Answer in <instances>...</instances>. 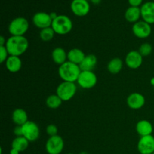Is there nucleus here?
I'll list each match as a JSON object with an SVG mask.
<instances>
[{"mask_svg": "<svg viewBox=\"0 0 154 154\" xmlns=\"http://www.w3.org/2000/svg\"><path fill=\"white\" fill-rule=\"evenodd\" d=\"M5 47L10 56L20 57L29 48V41L25 36L11 35L7 39Z\"/></svg>", "mask_w": 154, "mask_h": 154, "instance_id": "obj_1", "label": "nucleus"}, {"mask_svg": "<svg viewBox=\"0 0 154 154\" xmlns=\"http://www.w3.org/2000/svg\"><path fill=\"white\" fill-rule=\"evenodd\" d=\"M81 68L78 65L67 61L60 66L58 69L59 76L63 81L68 82H77L81 74Z\"/></svg>", "mask_w": 154, "mask_h": 154, "instance_id": "obj_2", "label": "nucleus"}, {"mask_svg": "<svg viewBox=\"0 0 154 154\" xmlns=\"http://www.w3.org/2000/svg\"><path fill=\"white\" fill-rule=\"evenodd\" d=\"M51 27L56 34L64 35L72 31L73 28V23L70 17L66 15L60 14L53 20Z\"/></svg>", "mask_w": 154, "mask_h": 154, "instance_id": "obj_3", "label": "nucleus"}, {"mask_svg": "<svg viewBox=\"0 0 154 154\" xmlns=\"http://www.w3.org/2000/svg\"><path fill=\"white\" fill-rule=\"evenodd\" d=\"M29 27V21L23 17H18L11 21L8 32L13 36H24Z\"/></svg>", "mask_w": 154, "mask_h": 154, "instance_id": "obj_4", "label": "nucleus"}, {"mask_svg": "<svg viewBox=\"0 0 154 154\" xmlns=\"http://www.w3.org/2000/svg\"><path fill=\"white\" fill-rule=\"evenodd\" d=\"M77 93V85L74 82L63 81L58 85L56 94L63 100V102H68L71 100Z\"/></svg>", "mask_w": 154, "mask_h": 154, "instance_id": "obj_5", "label": "nucleus"}, {"mask_svg": "<svg viewBox=\"0 0 154 154\" xmlns=\"http://www.w3.org/2000/svg\"><path fill=\"white\" fill-rule=\"evenodd\" d=\"M77 83L85 90L93 88L97 84V76L93 71H81Z\"/></svg>", "mask_w": 154, "mask_h": 154, "instance_id": "obj_6", "label": "nucleus"}, {"mask_svg": "<svg viewBox=\"0 0 154 154\" xmlns=\"http://www.w3.org/2000/svg\"><path fill=\"white\" fill-rule=\"evenodd\" d=\"M64 148V141L60 135L50 137L45 144V150L48 154H60Z\"/></svg>", "mask_w": 154, "mask_h": 154, "instance_id": "obj_7", "label": "nucleus"}, {"mask_svg": "<svg viewBox=\"0 0 154 154\" xmlns=\"http://www.w3.org/2000/svg\"><path fill=\"white\" fill-rule=\"evenodd\" d=\"M23 136L26 138L29 142H33L38 139L40 136V129L37 123L29 120L22 126Z\"/></svg>", "mask_w": 154, "mask_h": 154, "instance_id": "obj_8", "label": "nucleus"}, {"mask_svg": "<svg viewBox=\"0 0 154 154\" xmlns=\"http://www.w3.org/2000/svg\"><path fill=\"white\" fill-rule=\"evenodd\" d=\"M132 32L135 37L141 39L148 38L151 35V25L144 20H139L132 26Z\"/></svg>", "mask_w": 154, "mask_h": 154, "instance_id": "obj_9", "label": "nucleus"}, {"mask_svg": "<svg viewBox=\"0 0 154 154\" xmlns=\"http://www.w3.org/2000/svg\"><path fill=\"white\" fill-rule=\"evenodd\" d=\"M71 10L76 16L84 17L90 12V5L87 0H72Z\"/></svg>", "mask_w": 154, "mask_h": 154, "instance_id": "obj_10", "label": "nucleus"}, {"mask_svg": "<svg viewBox=\"0 0 154 154\" xmlns=\"http://www.w3.org/2000/svg\"><path fill=\"white\" fill-rule=\"evenodd\" d=\"M52 22L53 20L50 14L46 13V12H37L32 17L33 24L41 29L51 27L52 25Z\"/></svg>", "mask_w": 154, "mask_h": 154, "instance_id": "obj_11", "label": "nucleus"}, {"mask_svg": "<svg viewBox=\"0 0 154 154\" xmlns=\"http://www.w3.org/2000/svg\"><path fill=\"white\" fill-rule=\"evenodd\" d=\"M137 148L141 154H152L154 152V137L152 135L141 137Z\"/></svg>", "mask_w": 154, "mask_h": 154, "instance_id": "obj_12", "label": "nucleus"}, {"mask_svg": "<svg viewBox=\"0 0 154 154\" xmlns=\"http://www.w3.org/2000/svg\"><path fill=\"white\" fill-rule=\"evenodd\" d=\"M125 63L129 69H137L142 65L143 57L140 54L138 51H131L126 54Z\"/></svg>", "mask_w": 154, "mask_h": 154, "instance_id": "obj_13", "label": "nucleus"}, {"mask_svg": "<svg viewBox=\"0 0 154 154\" xmlns=\"http://www.w3.org/2000/svg\"><path fill=\"white\" fill-rule=\"evenodd\" d=\"M126 103L131 109H141L145 105V98L139 93H132L126 99Z\"/></svg>", "mask_w": 154, "mask_h": 154, "instance_id": "obj_14", "label": "nucleus"}, {"mask_svg": "<svg viewBox=\"0 0 154 154\" xmlns=\"http://www.w3.org/2000/svg\"><path fill=\"white\" fill-rule=\"evenodd\" d=\"M141 18L149 24H154V2H144L141 6Z\"/></svg>", "mask_w": 154, "mask_h": 154, "instance_id": "obj_15", "label": "nucleus"}, {"mask_svg": "<svg viewBox=\"0 0 154 154\" xmlns=\"http://www.w3.org/2000/svg\"><path fill=\"white\" fill-rule=\"evenodd\" d=\"M135 129L141 137L151 135L153 132V126L150 121L147 120H141L137 123Z\"/></svg>", "mask_w": 154, "mask_h": 154, "instance_id": "obj_16", "label": "nucleus"}, {"mask_svg": "<svg viewBox=\"0 0 154 154\" xmlns=\"http://www.w3.org/2000/svg\"><path fill=\"white\" fill-rule=\"evenodd\" d=\"M6 69L11 73H17L22 68V61L20 57L9 56L5 62Z\"/></svg>", "mask_w": 154, "mask_h": 154, "instance_id": "obj_17", "label": "nucleus"}, {"mask_svg": "<svg viewBox=\"0 0 154 154\" xmlns=\"http://www.w3.org/2000/svg\"><path fill=\"white\" fill-rule=\"evenodd\" d=\"M51 57L56 64L61 66L68 61V52H66L63 48L58 47L53 50Z\"/></svg>", "mask_w": 154, "mask_h": 154, "instance_id": "obj_18", "label": "nucleus"}, {"mask_svg": "<svg viewBox=\"0 0 154 154\" xmlns=\"http://www.w3.org/2000/svg\"><path fill=\"white\" fill-rule=\"evenodd\" d=\"M124 17L125 19L128 22L132 23H135L138 21H139V19L141 17V8L130 6L125 11Z\"/></svg>", "mask_w": 154, "mask_h": 154, "instance_id": "obj_19", "label": "nucleus"}, {"mask_svg": "<svg viewBox=\"0 0 154 154\" xmlns=\"http://www.w3.org/2000/svg\"><path fill=\"white\" fill-rule=\"evenodd\" d=\"M85 57L84 51L78 48H72L68 52V61L78 66L82 63Z\"/></svg>", "mask_w": 154, "mask_h": 154, "instance_id": "obj_20", "label": "nucleus"}, {"mask_svg": "<svg viewBox=\"0 0 154 154\" xmlns=\"http://www.w3.org/2000/svg\"><path fill=\"white\" fill-rule=\"evenodd\" d=\"M12 120L17 126H23L28 120L26 111L23 108H17L12 113Z\"/></svg>", "mask_w": 154, "mask_h": 154, "instance_id": "obj_21", "label": "nucleus"}, {"mask_svg": "<svg viewBox=\"0 0 154 154\" xmlns=\"http://www.w3.org/2000/svg\"><path fill=\"white\" fill-rule=\"evenodd\" d=\"M97 64V57L94 54L86 55L82 63L79 65L81 71H93Z\"/></svg>", "mask_w": 154, "mask_h": 154, "instance_id": "obj_22", "label": "nucleus"}, {"mask_svg": "<svg viewBox=\"0 0 154 154\" xmlns=\"http://www.w3.org/2000/svg\"><path fill=\"white\" fill-rule=\"evenodd\" d=\"M123 67V62L119 57H114V58L111 59L107 66L108 71L113 75H117V74L120 73Z\"/></svg>", "mask_w": 154, "mask_h": 154, "instance_id": "obj_23", "label": "nucleus"}, {"mask_svg": "<svg viewBox=\"0 0 154 154\" xmlns=\"http://www.w3.org/2000/svg\"><path fill=\"white\" fill-rule=\"evenodd\" d=\"M29 141L24 138L23 136L16 137L12 141L11 143V148L17 150L20 153L23 151H25L29 147Z\"/></svg>", "mask_w": 154, "mask_h": 154, "instance_id": "obj_24", "label": "nucleus"}, {"mask_svg": "<svg viewBox=\"0 0 154 154\" xmlns=\"http://www.w3.org/2000/svg\"><path fill=\"white\" fill-rule=\"evenodd\" d=\"M46 105L51 109H57L60 108L63 103V100L57 94H52L46 99Z\"/></svg>", "mask_w": 154, "mask_h": 154, "instance_id": "obj_25", "label": "nucleus"}, {"mask_svg": "<svg viewBox=\"0 0 154 154\" xmlns=\"http://www.w3.org/2000/svg\"><path fill=\"white\" fill-rule=\"evenodd\" d=\"M55 32L53 29L52 27H48V28L41 29L39 33V37L43 42H51L55 36Z\"/></svg>", "mask_w": 154, "mask_h": 154, "instance_id": "obj_26", "label": "nucleus"}, {"mask_svg": "<svg viewBox=\"0 0 154 154\" xmlns=\"http://www.w3.org/2000/svg\"><path fill=\"white\" fill-rule=\"evenodd\" d=\"M152 51H153V46L150 43H143L138 49V52L143 57L150 56Z\"/></svg>", "mask_w": 154, "mask_h": 154, "instance_id": "obj_27", "label": "nucleus"}, {"mask_svg": "<svg viewBox=\"0 0 154 154\" xmlns=\"http://www.w3.org/2000/svg\"><path fill=\"white\" fill-rule=\"evenodd\" d=\"M8 51L5 46H0V63H5L9 57Z\"/></svg>", "mask_w": 154, "mask_h": 154, "instance_id": "obj_28", "label": "nucleus"}, {"mask_svg": "<svg viewBox=\"0 0 154 154\" xmlns=\"http://www.w3.org/2000/svg\"><path fill=\"white\" fill-rule=\"evenodd\" d=\"M46 132L50 137L57 135L58 133V128L55 124H49L46 127Z\"/></svg>", "mask_w": 154, "mask_h": 154, "instance_id": "obj_29", "label": "nucleus"}, {"mask_svg": "<svg viewBox=\"0 0 154 154\" xmlns=\"http://www.w3.org/2000/svg\"><path fill=\"white\" fill-rule=\"evenodd\" d=\"M128 2L130 6L132 7H139L140 5H143V0H128Z\"/></svg>", "mask_w": 154, "mask_h": 154, "instance_id": "obj_30", "label": "nucleus"}, {"mask_svg": "<svg viewBox=\"0 0 154 154\" xmlns=\"http://www.w3.org/2000/svg\"><path fill=\"white\" fill-rule=\"evenodd\" d=\"M14 133L16 135V137L23 136V128L22 126H16V127L14 129Z\"/></svg>", "mask_w": 154, "mask_h": 154, "instance_id": "obj_31", "label": "nucleus"}, {"mask_svg": "<svg viewBox=\"0 0 154 154\" xmlns=\"http://www.w3.org/2000/svg\"><path fill=\"white\" fill-rule=\"evenodd\" d=\"M7 40L4 38V36H0V46H5V44Z\"/></svg>", "mask_w": 154, "mask_h": 154, "instance_id": "obj_32", "label": "nucleus"}, {"mask_svg": "<svg viewBox=\"0 0 154 154\" xmlns=\"http://www.w3.org/2000/svg\"><path fill=\"white\" fill-rule=\"evenodd\" d=\"M50 15H51L53 20H54V19H56V18L57 17V16H58V14H57V13H55V12H51V13H50Z\"/></svg>", "mask_w": 154, "mask_h": 154, "instance_id": "obj_33", "label": "nucleus"}, {"mask_svg": "<svg viewBox=\"0 0 154 154\" xmlns=\"http://www.w3.org/2000/svg\"><path fill=\"white\" fill-rule=\"evenodd\" d=\"M20 152L17 151V150H14V149H12L10 150V154H19Z\"/></svg>", "mask_w": 154, "mask_h": 154, "instance_id": "obj_34", "label": "nucleus"}, {"mask_svg": "<svg viewBox=\"0 0 154 154\" xmlns=\"http://www.w3.org/2000/svg\"><path fill=\"white\" fill-rule=\"evenodd\" d=\"M150 84H151L152 87H153V90H154V78H152L151 80H150Z\"/></svg>", "mask_w": 154, "mask_h": 154, "instance_id": "obj_35", "label": "nucleus"}, {"mask_svg": "<svg viewBox=\"0 0 154 154\" xmlns=\"http://www.w3.org/2000/svg\"><path fill=\"white\" fill-rule=\"evenodd\" d=\"M92 2H93L94 4H99V2H100V0H91Z\"/></svg>", "mask_w": 154, "mask_h": 154, "instance_id": "obj_36", "label": "nucleus"}, {"mask_svg": "<svg viewBox=\"0 0 154 154\" xmlns=\"http://www.w3.org/2000/svg\"><path fill=\"white\" fill-rule=\"evenodd\" d=\"M79 154H90V153H87V152H86V151H82V152H81Z\"/></svg>", "mask_w": 154, "mask_h": 154, "instance_id": "obj_37", "label": "nucleus"}, {"mask_svg": "<svg viewBox=\"0 0 154 154\" xmlns=\"http://www.w3.org/2000/svg\"><path fill=\"white\" fill-rule=\"evenodd\" d=\"M66 154H75V153H66Z\"/></svg>", "mask_w": 154, "mask_h": 154, "instance_id": "obj_38", "label": "nucleus"}, {"mask_svg": "<svg viewBox=\"0 0 154 154\" xmlns=\"http://www.w3.org/2000/svg\"><path fill=\"white\" fill-rule=\"evenodd\" d=\"M152 154H154V152H153V153H152Z\"/></svg>", "mask_w": 154, "mask_h": 154, "instance_id": "obj_39", "label": "nucleus"}]
</instances>
